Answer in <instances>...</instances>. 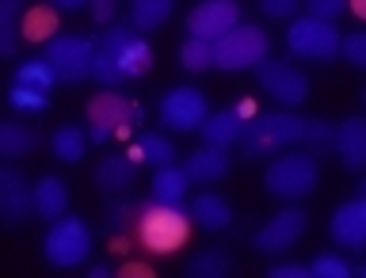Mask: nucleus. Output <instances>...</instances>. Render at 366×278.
<instances>
[{
    "label": "nucleus",
    "mask_w": 366,
    "mask_h": 278,
    "mask_svg": "<svg viewBox=\"0 0 366 278\" xmlns=\"http://www.w3.org/2000/svg\"><path fill=\"white\" fill-rule=\"evenodd\" d=\"M297 142H305V119L294 111H279V114H252L240 130V153L244 160H259L271 157L279 149H290Z\"/></svg>",
    "instance_id": "nucleus-1"
},
{
    "label": "nucleus",
    "mask_w": 366,
    "mask_h": 278,
    "mask_svg": "<svg viewBox=\"0 0 366 278\" xmlns=\"http://www.w3.org/2000/svg\"><path fill=\"white\" fill-rule=\"evenodd\" d=\"M191 233V214H183V206H164L149 199L137 217V240L153 256H168V252L183 248V240Z\"/></svg>",
    "instance_id": "nucleus-2"
},
{
    "label": "nucleus",
    "mask_w": 366,
    "mask_h": 278,
    "mask_svg": "<svg viewBox=\"0 0 366 278\" xmlns=\"http://www.w3.org/2000/svg\"><path fill=\"white\" fill-rule=\"evenodd\" d=\"M267 54H271L267 31L256 27V23H237L233 31L214 42V69H225V73L256 69L259 61H267Z\"/></svg>",
    "instance_id": "nucleus-3"
},
{
    "label": "nucleus",
    "mask_w": 366,
    "mask_h": 278,
    "mask_svg": "<svg viewBox=\"0 0 366 278\" xmlns=\"http://www.w3.org/2000/svg\"><path fill=\"white\" fill-rule=\"evenodd\" d=\"M320 179V164H317V153H282L274 157L267 172H263V187L279 199H305L309 191L317 187Z\"/></svg>",
    "instance_id": "nucleus-4"
},
{
    "label": "nucleus",
    "mask_w": 366,
    "mask_h": 278,
    "mask_svg": "<svg viewBox=\"0 0 366 278\" xmlns=\"http://www.w3.org/2000/svg\"><path fill=\"white\" fill-rule=\"evenodd\" d=\"M88 122H92V145H103L111 142V137H122L130 134L137 122H142V107L137 103H130L126 96H119L114 88H107L103 96H96L88 103Z\"/></svg>",
    "instance_id": "nucleus-5"
},
{
    "label": "nucleus",
    "mask_w": 366,
    "mask_h": 278,
    "mask_svg": "<svg viewBox=\"0 0 366 278\" xmlns=\"http://www.w3.org/2000/svg\"><path fill=\"white\" fill-rule=\"evenodd\" d=\"M96 50H99V39H92V34H54L46 42V61L54 65L61 84H80V80L92 76Z\"/></svg>",
    "instance_id": "nucleus-6"
},
{
    "label": "nucleus",
    "mask_w": 366,
    "mask_h": 278,
    "mask_svg": "<svg viewBox=\"0 0 366 278\" xmlns=\"http://www.w3.org/2000/svg\"><path fill=\"white\" fill-rule=\"evenodd\" d=\"M42 252H46V259L61 271L80 267V263H88V256H92V229L80 222V217H57V222H50Z\"/></svg>",
    "instance_id": "nucleus-7"
},
{
    "label": "nucleus",
    "mask_w": 366,
    "mask_h": 278,
    "mask_svg": "<svg viewBox=\"0 0 366 278\" xmlns=\"http://www.w3.org/2000/svg\"><path fill=\"white\" fill-rule=\"evenodd\" d=\"M157 119L172 134H194V130H202L206 119H210V107H206V96L194 84H179V88H168L164 96H160Z\"/></svg>",
    "instance_id": "nucleus-8"
},
{
    "label": "nucleus",
    "mask_w": 366,
    "mask_h": 278,
    "mask_svg": "<svg viewBox=\"0 0 366 278\" xmlns=\"http://www.w3.org/2000/svg\"><path fill=\"white\" fill-rule=\"evenodd\" d=\"M286 46H290L294 57H305V61H332L340 54L343 39H340L336 23L317 19V16H302L286 31Z\"/></svg>",
    "instance_id": "nucleus-9"
},
{
    "label": "nucleus",
    "mask_w": 366,
    "mask_h": 278,
    "mask_svg": "<svg viewBox=\"0 0 366 278\" xmlns=\"http://www.w3.org/2000/svg\"><path fill=\"white\" fill-rule=\"evenodd\" d=\"M99 50L130 80L145 76L153 69V46L145 42V31H137V27H107V34L99 39Z\"/></svg>",
    "instance_id": "nucleus-10"
},
{
    "label": "nucleus",
    "mask_w": 366,
    "mask_h": 278,
    "mask_svg": "<svg viewBox=\"0 0 366 278\" xmlns=\"http://www.w3.org/2000/svg\"><path fill=\"white\" fill-rule=\"evenodd\" d=\"M256 80L259 88L274 96L282 107H297V103L309 99V76L302 69H294L290 61H279V57H267V61L256 65Z\"/></svg>",
    "instance_id": "nucleus-11"
},
{
    "label": "nucleus",
    "mask_w": 366,
    "mask_h": 278,
    "mask_svg": "<svg viewBox=\"0 0 366 278\" xmlns=\"http://www.w3.org/2000/svg\"><path fill=\"white\" fill-rule=\"evenodd\" d=\"M309 229V217L305 210H279L274 217H267L256 233H252V248L263 252V256H279V252H290L297 240H302V233Z\"/></svg>",
    "instance_id": "nucleus-12"
},
{
    "label": "nucleus",
    "mask_w": 366,
    "mask_h": 278,
    "mask_svg": "<svg viewBox=\"0 0 366 278\" xmlns=\"http://www.w3.org/2000/svg\"><path fill=\"white\" fill-rule=\"evenodd\" d=\"M240 23V4L237 0H202L187 11V34L191 39L217 42Z\"/></svg>",
    "instance_id": "nucleus-13"
},
{
    "label": "nucleus",
    "mask_w": 366,
    "mask_h": 278,
    "mask_svg": "<svg viewBox=\"0 0 366 278\" xmlns=\"http://www.w3.org/2000/svg\"><path fill=\"white\" fill-rule=\"evenodd\" d=\"M328 233L340 248H351V252H362L366 248V199L355 194L351 202H340L332 210V222H328Z\"/></svg>",
    "instance_id": "nucleus-14"
},
{
    "label": "nucleus",
    "mask_w": 366,
    "mask_h": 278,
    "mask_svg": "<svg viewBox=\"0 0 366 278\" xmlns=\"http://www.w3.org/2000/svg\"><path fill=\"white\" fill-rule=\"evenodd\" d=\"M31 210H34V187L11 164L0 168V217L8 225H19L31 217Z\"/></svg>",
    "instance_id": "nucleus-15"
},
{
    "label": "nucleus",
    "mask_w": 366,
    "mask_h": 278,
    "mask_svg": "<svg viewBox=\"0 0 366 278\" xmlns=\"http://www.w3.org/2000/svg\"><path fill=\"white\" fill-rule=\"evenodd\" d=\"M340 164L347 172H366V119L362 114H351L336 126V145Z\"/></svg>",
    "instance_id": "nucleus-16"
},
{
    "label": "nucleus",
    "mask_w": 366,
    "mask_h": 278,
    "mask_svg": "<svg viewBox=\"0 0 366 278\" xmlns=\"http://www.w3.org/2000/svg\"><path fill=\"white\" fill-rule=\"evenodd\" d=\"M187 214H191L194 225H199V229H210V233H222V229L233 225V206H229L222 194H214V191L194 194L191 206H187Z\"/></svg>",
    "instance_id": "nucleus-17"
},
{
    "label": "nucleus",
    "mask_w": 366,
    "mask_h": 278,
    "mask_svg": "<svg viewBox=\"0 0 366 278\" xmlns=\"http://www.w3.org/2000/svg\"><path fill=\"white\" fill-rule=\"evenodd\" d=\"M183 172H187L191 183H217L229 176V153L225 149H214V145H202L183 160Z\"/></svg>",
    "instance_id": "nucleus-18"
},
{
    "label": "nucleus",
    "mask_w": 366,
    "mask_h": 278,
    "mask_svg": "<svg viewBox=\"0 0 366 278\" xmlns=\"http://www.w3.org/2000/svg\"><path fill=\"white\" fill-rule=\"evenodd\" d=\"M69 210V183L61 176H42L34 183V214L46 222H57Z\"/></svg>",
    "instance_id": "nucleus-19"
},
{
    "label": "nucleus",
    "mask_w": 366,
    "mask_h": 278,
    "mask_svg": "<svg viewBox=\"0 0 366 278\" xmlns=\"http://www.w3.org/2000/svg\"><path fill=\"white\" fill-rule=\"evenodd\" d=\"M187 191H191L187 172L176 168V164H164V168H157L153 187H149V199L164 202V206H183V202H187Z\"/></svg>",
    "instance_id": "nucleus-20"
},
{
    "label": "nucleus",
    "mask_w": 366,
    "mask_h": 278,
    "mask_svg": "<svg viewBox=\"0 0 366 278\" xmlns=\"http://www.w3.org/2000/svg\"><path fill=\"white\" fill-rule=\"evenodd\" d=\"M137 176V160L134 157H103L96 164V187L107 191V194H122L126 187L134 183Z\"/></svg>",
    "instance_id": "nucleus-21"
},
{
    "label": "nucleus",
    "mask_w": 366,
    "mask_h": 278,
    "mask_svg": "<svg viewBox=\"0 0 366 278\" xmlns=\"http://www.w3.org/2000/svg\"><path fill=\"white\" fill-rule=\"evenodd\" d=\"M240 130H244V119H240V111H214L210 119L202 122V142L214 145V149H229L240 142Z\"/></svg>",
    "instance_id": "nucleus-22"
},
{
    "label": "nucleus",
    "mask_w": 366,
    "mask_h": 278,
    "mask_svg": "<svg viewBox=\"0 0 366 278\" xmlns=\"http://www.w3.org/2000/svg\"><path fill=\"white\" fill-rule=\"evenodd\" d=\"M39 142H42L39 130L23 126L19 119H4V122H0V157H4V160H16L23 153H31Z\"/></svg>",
    "instance_id": "nucleus-23"
},
{
    "label": "nucleus",
    "mask_w": 366,
    "mask_h": 278,
    "mask_svg": "<svg viewBox=\"0 0 366 278\" xmlns=\"http://www.w3.org/2000/svg\"><path fill=\"white\" fill-rule=\"evenodd\" d=\"M88 142L92 137H88V130H80V126H57L54 137H50V149L61 164H76V160L84 157Z\"/></svg>",
    "instance_id": "nucleus-24"
},
{
    "label": "nucleus",
    "mask_w": 366,
    "mask_h": 278,
    "mask_svg": "<svg viewBox=\"0 0 366 278\" xmlns=\"http://www.w3.org/2000/svg\"><path fill=\"white\" fill-rule=\"evenodd\" d=\"M176 0H130V27L137 31H157L164 27Z\"/></svg>",
    "instance_id": "nucleus-25"
},
{
    "label": "nucleus",
    "mask_w": 366,
    "mask_h": 278,
    "mask_svg": "<svg viewBox=\"0 0 366 278\" xmlns=\"http://www.w3.org/2000/svg\"><path fill=\"white\" fill-rule=\"evenodd\" d=\"M130 157L145 160V164H153V168H164V164H176V145H172L164 134H142L137 145L130 149Z\"/></svg>",
    "instance_id": "nucleus-26"
},
{
    "label": "nucleus",
    "mask_w": 366,
    "mask_h": 278,
    "mask_svg": "<svg viewBox=\"0 0 366 278\" xmlns=\"http://www.w3.org/2000/svg\"><path fill=\"white\" fill-rule=\"evenodd\" d=\"M229 256L222 248H202V252H194V256L187 259V274L191 278H225L229 274Z\"/></svg>",
    "instance_id": "nucleus-27"
},
{
    "label": "nucleus",
    "mask_w": 366,
    "mask_h": 278,
    "mask_svg": "<svg viewBox=\"0 0 366 278\" xmlns=\"http://www.w3.org/2000/svg\"><path fill=\"white\" fill-rule=\"evenodd\" d=\"M16 84H27V88H39V91H50L57 84V73L46 57H31V61L16 65Z\"/></svg>",
    "instance_id": "nucleus-28"
},
{
    "label": "nucleus",
    "mask_w": 366,
    "mask_h": 278,
    "mask_svg": "<svg viewBox=\"0 0 366 278\" xmlns=\"http://www.w3.org/2000/svg\"><path fill=\"white\" fill-rule=\"evenodd\" d=\"M179 65L191 69V73L210 69V65H214V42H206V39H183V46H179Z\"/></svg>",
    "instance_id": "nucleus-29"
},
{
    "label": "nucleus",
    "mask_w": 366,
    "mask_h": 278,
    "mask_svg": "<svg viewBox=\"0 0 366 278\" xmlns=\"http://www.w3.org/2000/svg\"><path fill=\"white\" fill-rule=\"evenodd\" d=\"M23 11V0H0V54H16V19Z\"/></svg>",
    "instance_id": "nucleus-30"
},
{
    "label": "nucleus",
    "mask_w": 366,
    "mask_h": 278,
    "mask_svg": "<svg viewBox=\"0 0 366 278\" xmlns=\"http://www.w3.org/2000/svg\"><path fill=\"white\" fill-rule=\"evenodd\" d=\"M23 31H27V39L50 42L54 34H57V16H54V4H50V8H34V11H27V19H23Z\"/></svg>",
    "instance_id": "nucleus-31"
},
{
    "label": "nucleus",
    "mask_w": 366,
    "mask_h": 278,
    "mask_svg": "<svg viewBox=\"0 0 366 278\" xmlns=\"http://www.w3.org/2000/svg\"><path fill=\"white\" fill-rule=\"evenodd\" d=\"M8 103H11L16 111H31V114H39V111L50 107L46 91H39V88H27V84H11V91H8Z\"/></svg>",
    "instance_id": "nucleus-32"
},
{
    "label": "nucleus",
    "mask_w": 366,
    "mask_h": 278,
    "mask_svg": "<svg viewBox=\"0 0 366 278\" xmlns=\"http://www.w3.org/2000/svg\"><path fill=\"white\" fill-rule=\"evenodd\" d=\"M137 217H142V206H134L130 199L107 206V229L111 233H126L130 225H137Z\"/></svg>",
    "instance_id": "nucleus-33"
},
{
    "label": "nucleus",
    "mask_w": 366,
    "mask_h": 278,
    "mask_svg": "<svg viewBox=\"0 0 366 278\" xmlns=\"http://www.w3.org/2000/svg\"><path fill=\"white\" fill-rule=\"evenodd\" d=\"M92 80H99L103 88H119V84H126L130 76H126L103 50H96V61H92Z\"/></svg>",
    "instance_id": "nucleus-34"
},
{
    "label": "nucleus",
    "mask_w": 366,
    "mask_h": 278,
    "mask_svg": "<svg viewBox=\"0 0 366 278\" xmlns=\"http://www.w3.org/2000/svg\"><path fill=\"white\" fill-rule=\"evenodd\" d=\"M309 274L313 278H351V263L332 256V252H320V256L309 263Z\"/></svg>",
    "instance_id": "nucleus-35"
},
{
    "label": "nucleus",
    "mask_w": 366,
    "mask_h": 278,
    "mask_svg": "<svg viewBox=\"0 0 366 278\" xmlns=\"http://www.w3.org/2000/svg\"><path fill=\"white\" fill-rule=\"evenodd\" d=\"M305 145L320 153V149H332L336 145V126L325 122V119H305Z\"/></svg>",
    "instance_id": "nucleus-36"
},
{
    "label": "nucleus",
    "mask_w": 366,
    "mask_h": 278,
    "mask_svg": "<svg viewBox=\"0 0 366 278\" xmlns=\"http://www.w3.org/2000/svg\"><path fill=\"white\" fill-rule=\"evenodd\" d=\"M343 11H351V0H305V16H317L328 23H336Z\"/></svg>",
    "instance_id": "nucleus-37"
},
{
    "label": "nucleus",
    "mask_w": 366,
    "mask_h": 278,
    "mask_svg": "<svg viewBox=\"0 0 366 278\" xmlns=\"http://www.w3.org/2000/svg\"><path fill=\"white\" fill-rule=\"evenodd\" d=\"M340 54L347 57L351 65L366 69V31H355V34H347V39H343V46H340Z\"/></svg>",
    "instance_id": "nucleus-38"
},
{
    "label": "nucleus",
    "mask_w": 366,
    "mask_h": 278,
    "mask_svg": "<svg viewBox=\"0 0 366 278\" xmlns=\"http://www.w3.org/2000/svg\"><path fill=\"white\" fill-rule=\"evenodd\" d=\"M256 4H259V11L267 19H290L302 0H256Z\"/></svg>",
    "instance_id": "nucleus-39"
},
{
    "label": "nucleus",
    "mask_w": 366,
    "mask_h": 278,
    "mask_svg": "<svg viewBox=\"0 0 366 278\" xmlns=\"http://www.w3.org/2000/svg\"><path fill=\"white\" fill-rule=\"evenodd\" d=\"M88 8H92V19L107 27V23L114 19V8H119V0H88Z\"/></svg>",
    "instance_id": "nucleus-40"
},
{
    "label": "nucleus",
    "mask_w": 366,
    "mask_h": 278,
    "mask_svg": "<svg viewBox=\"0 0 366 278\" xmlns=\"http://www.w3.org/2000/svg\"><path fill=\"white\" fill-rule=\"evenodd\" d=\"M267 278H313V274H309V267H302V263H274L267 271Z\"/></svg>",
    "instance_id": "nucleus-41"
},
{
    "label": "nucleus",
    "mask_w": 366,
    "mask_h": 278,
    "mask_svg": "<svg viewBox=\"0 0 366 278\" xmlns=\"http://www.w3.org/2000/svg\"><path fill=\"white\" fill-rule=\"evenodd\" d=\"M54 8H61V11H76V8H84L88 0H50Z\"/></svg>",
    "instance_id": "nucleus-42"
},
{
    "label": "nucleus",
    "mask_w": 366,
    "mask_h": 278,
    "mask_svg": "<svg viewBox=\"0 0 366 278\" xmlns=\"http://www.w3.org/2000/svg\"><path fill=\"white\" fill-rule=\"evenodd\" d=\"M107 274H111L107 263H96V267H92V278H107Z\"/></svg>",
    "instance_id": "nucleus-43"
},
{
    "label": "nucleus",
    "mask_w": 366,
    "mask_h": 278,
    "mask_svg": "<svg viewBox=\"0 0 366 278\" xmlns=\"http://www.w3.org/2000/svg\"><path fill=\"white\" fill-rule=\"evenodd\" d=\"M351 11H355V16H362V19H366V0H351Z\"/></svg>",
    "instance_id": "nucleus-44"
},
{
    "label": "nucleus",
    "mask_w": 366,
    "mask_h": 278,
    "mask_svg": "<svg viewBox=\"0 0 366 278\" xmlns=\"http://www.w3.org/2000/svg\"><path fill=\"white\" fill-rule=\"evenodd\" d=\"M122 274H137V278H149V271H145V267H137V263H134V267H122Z\"/></svg>",
    "instance_id": "nucleus-45"
},
{
    "label": "nucleus",
    "mask_w": 366,
    "mask_h": 278,
    "mask_svg": "<svg viewBox=\"0 0 366 278\" xmlns=\"http://www.w3.org/2000/svg\"><path fill=\"white\" fill-rule=\"evenodd\" d=\"M355 194H359V199H366V176L359 179V187H355Z\"/></svg>",
    "instance_id": "nucleus-46"
},
{
    "label": "nucleus",
    "mask_w": 366,
    "mask_h": 278,
    "mask_svg": "<svg viewBox=\"0 0 366 278\" xmlns=\"http://www.w3.org/2000/svg\"><path fill=\"white\" fill-rule=\"evenodd\" d=\"M362 99H366V88H362Z\"/></svg>",
    "instance_id": "nucleus-47"
},
{
    "label": "nucleus",
    "mask_w": 366,
    "mask_h": 278,
    "mask_svg": "<svg viewBox=\"0 0 366 278\" xmlns=\"http://www.w3.org/2000/svg\"><path fill=\"white\" fill-rule=\"evenodd\" d=\"M362 278H366V267H362Z\"/></svg>",
    "instance_id": "nucleus-48"
}]
</instances>
